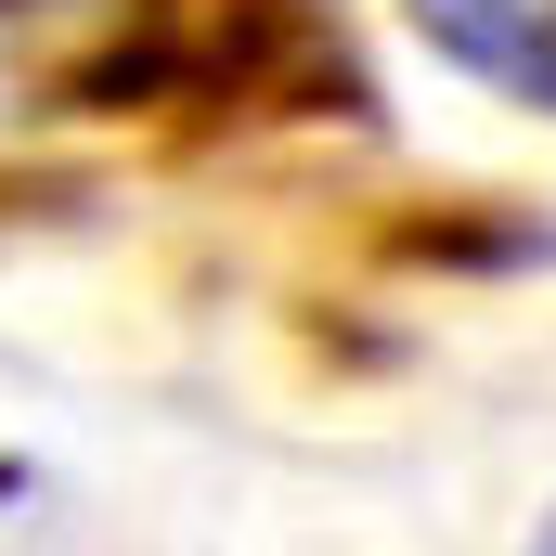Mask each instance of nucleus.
<instances>
[{
	"label": "nucleus",
	"instance_id": "f03ea898",
	"mask_svg": "<svg viewBox=\"0 0 556 556\" xmlns=\"http://www.w3.org/2000/svg\"><path fill=\"white\" fill-rule=\"evenodd\" d=\"M531 556H556V518H544V531H531Z\"/></svg>",
	"mask_w": 556,
	"mask_h": 556
},
{
	"label": "nucleus",
	"instance_id": "f257e3e1",
	"mask_svg": "<svg viewBox=\"0 0 556 556\" xmlns=\"http://www.w3.org/2000/svg\"><path fill=\"white\" fill-rule=\"evenodd\" d=\"M402 13H415V39L440 65H466V78L556 117V0H402Z\"/></svg>",
	"mask_w": 556,
	"mask_h": 556
}]
</instances>
